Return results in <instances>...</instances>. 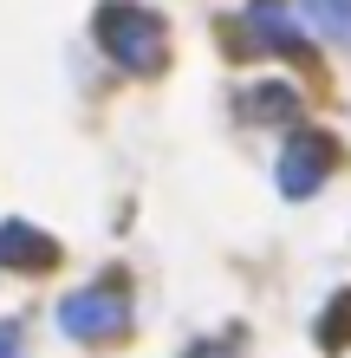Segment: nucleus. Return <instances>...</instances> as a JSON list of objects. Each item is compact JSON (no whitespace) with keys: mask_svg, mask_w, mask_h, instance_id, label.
I'll return each instance as SVG.
<instances>
[{"mask_svg":"<svg viewBox=\"0 0 351 358\" xmlns=\"http://www.w3.org/2000/svg\"><path fill=\"white\" fill-rule=\"evenodd\" d=\"M91 33H98V52L130 78H156L170 66V20L156 7H143V0H105Z\"/></svg>","mask_w":351,"mask_h":358,"instance_id":"1","label":"nucleus"},{"mask_svg":"<svg viewBox=\"0 0 351 358\" xmlns=\"http://www.w3.org/2000/svg\"><path fill=\"white\" fill-rule=\"evenodd\" d=\"M52 326L66 332L72 345H111L130 332V300H124V280H91L66 293V300L52 306Z\"/></svg>","mask_w":351,"mask_h":358,"instance_id":"2","label":"nucleus"},{"mask_svg":"<svg viewBox=\"0 0 351 358\" xmlns=\"http://www.w3.org/2000/svg\"><path fill=\"white\" fill-rule=\"evenodd\" d=\"M332 170H338V137L332 131H293L280 143V157H274V182H280L286 202L319 196L332 182Z\"/></svg>","mask_w":351,"mask_h":358,"instance_id":"3","label":"nucleus"},{"mask_svg":"<svg viewBox=\"0 0 351 358\" xmlns=\"http://www.w3.org/2000/svg\"><path fill=\"white\" fill-rule=\"evenodd\" d=\"M241 20H247V33H254L267 52H299L306 46V20L286 7V0H247Z\"/></svg>","mask_w":351,"mask_h":358,"instance_id":"4","label":"nucleus"},{"mask_svg":"<svg viewBox=\"0 0 351 358\" xmlns=\"http://www.w3.org/2000/svg\"><path fill=\"white\" fill-rule=\"evenodd\" d=\"M0 261H7L13 273H46L59 261V241L46 235V228H33V222H0Z\"/></svg>","mask_w":351,"mask_h":358,"instance_id":"5","label":"nucleus"},{"mask_svg":"<svg viewBox=\"0 0 351 358\" xmlns=\"http://www.w3.org/2000/svg\"><path fill=\"white\" fill-rule=\"evenodd\" d=\"M241 111L254 117V124H293L299 117V92L280 85V78H260V85L241 92Z\"/></svg>","mask_w":351,"mask_h":358,"instance_id":"6","label":"nucleus"},{"mask_svg":"<svg viewBox=\"0 0 351 358\" xmlns=\"http://www.w3.org/2000/svg\"><path fill=\"white\" fill-rule=\"evenodd\" d=\"M299 20H306V33L351 46V0H299Z\"/></svg>","mask_w":351,"mask_h":358,"instance_id":"7","label":"nucleus"},{"mask_svg":"<svg viewBox=\"0 0 351 358\" xmlns=\"http://www.w3.org/2000/svg\"><path fill=\"white\" fill-rule=\"evenodd\" d=\"M313 339H319L325 352H345V345H351V293H332V306L313 320Z\"/></svg>","mask_w":351,"mask_h":358,"instance_id":"8","label":"nucleus"},{"mask_svg":"<svg viewBox=\"0 0 351 358\" xmlns=\"http://www.w3.org/2000/svg\"><path fill=\"white\" fill-rule=\"evenodd\" d=\"M20 352H27V339H20V326L7 320V326H0V358H20Z\"/></svg>","mask_w":351,"mask_h":358,"instance_id":"9","label":"nucleus"}]
</instances>
